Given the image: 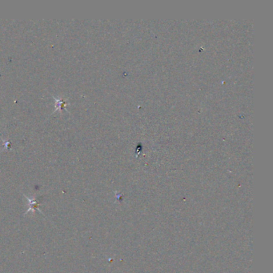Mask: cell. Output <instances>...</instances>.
<instances>
[]
</instances>
